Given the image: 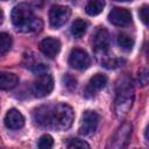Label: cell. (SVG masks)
<instances>
[{
	"label": "cell",
	"instance_id": "1",
	"mask_svg": "<svg viewBox=\"0 0 149 149\" xmlns=\"http://www.w3.org/2000/svg\"><path fill=\"white\" fill-rule=\"evenodd\" d=\"M33 118L37 125L44 128L65 130L71 127L74 113L71 106L59 102L55 105L40 106L34 111Z\"/></svg>",
	"mask_w": 149,
	"mask_h": 149
},
{
	"label": "cell",
	"instance_id": "2",
	"mask_svg": "<svg viewBox=\"0 0 149 149\" xmlns=\"http://www.w3.org/2000/svg\"><path fill=\"white\" fill-rule=\"evenodd\" d=\"M13 26L22 33H36L43 27V22L40 17H36L28 3L21 2L13 7L10 13Z\"/></svg>",
	"mask_w": 149,
	"mask_h": 149
},
{
	"label": "cell",
	"instance_id": "3",
	"mask_svg": "<svg viewBox=\"0 0 149 149\" xmlns=\"http://www.w3.org/2000/svg\"><path fill=\"white\" fill-rule=\"evenodd\" d=\"M134 99V88L132 79L128 76L119 78L116 83V98L114 104V112L118 119H123L133 104Z\"/></svg>",
	"mask_w": 149,
	"mask_h": 149
},
{
	"label": "cell",
	"instance_id": "4",
	"mask_svg": "<svg viewBox=\"0 0 149 149\" xmlns=\"http://www.w3.org/2000/svg\"><path fill=\"white\" fill-rule=\"evenodd\" d=\"M52 88H54V79L51 74L47 72L41 73L33 84V93L37 98L47 97L48 94L51 93Z\"/></svg>",
	"mask_w": 149,
	"mask_h": 149
},
{
	"label": "cell",
	"instance_id": "5",
	"mask_svg": "<svg viewBox=\"0 0 149 149\" xmlns=\"http://www.w3.org/2000/svg\"><path fill=\"white\" fill-rule=\"evenodd\" d=\"M71 15V9L66 6L55 5L49 10V22L52 28H59L69 20Z\"/></svg>",
	"mask_w": 149,
	"mask_h": 149
},
{
	"label": "cell",
	"instance_id": "6",
	"mask_svg": "<svg viewBox=\"0 0 149 149\" xmlns=\"http://www.w3.org/2000/svg\"><path fill=\"white\" fill-rule=\"evenodd\" d=\"M100 121V116L94 111H85L81 115V120L79 123V133L81 135H91L95 132Z\"/></svg>",
	"mask_w": 149,
	"mask_h": 149
},
{
	"label": "cell",
	"instance_id": "7",
	"mask_svg": "<svg viewBox=\"0 0 149 149\" xmlns=\"http://www.w3.org/2000/svg\"><path fill=\"white\" fill-rule=\"evenodd\" d=\"M132 125L130 123H122L115 132V134L113 135L109 144L107 146L108 148H114V149H120L123 148L128 144L129 140H130V135H132Z\"/></svg>",
	"mask_w": 149,
	"mask_h": 149
},
{
	"label": "cell",
	"instance_id": "8",
	"mask_svg": "<svg viewBox=\"0 0 149 149\" xmlns=\"http://www.w3.org/2000/svg\"><path fill=\"white\" fill-rule=\"evenodd\" d=\"M91 59L86 51L83 49H72L69 56V65L76 70H85L90 66Z\"/></svg>",
	"mask_w": 149,
	"mask_h": 149
},
{
	"label": "cell",
	"instance_id": "9",
	"mask_svg": "<svg viewBox=\"0 0 149 149\" xmlns=\"http://www.w3.org/2000/svg\"><path fill=\"white\" fill-rule=\"evenodd\" d=\"M91 43H92V47H93V49L97 54H105L107 51L108 43H109L108 31L105 28L99 27L94 31V34L92 35Z\"/></svg>",
	"mask_w": 149,
	"mask_h": 149
},
{
	"label": "cell",
	"instance_id": "10",
	"mask_svg": "<svg viewBox=\"0 0 149 149\" xmlns=\"http://www.w3.org/2000/svg\"><path fill=\"white\" fill-rule=\"evenodd\" d=\"M108 20L112 24L118 27H126L132 22V14L128 9L122 7L113 8L108 14Z\"/></svg>",
	"mask_w": 149,
	"mask_h": 149
},
{
	"label": "cell",
	"instance_id": "11",
	"mask_svg": "<svg viewBox=\"0 0 149 149\" xmlns=\"http://www.w3.org/2000/svg\"><path fill=\"white\" fill-rule=\"evenodd\" d=\"M107 84V77L102 73H97L94 74L87 83L85 91H84V95L86 98H91L93 95H95L100 90H102Z\"/></svg>",
	"mask_w": 149,
	"mask_h": 149
},
{
	"label": "cell",
	"instance_id": "12",
	"mask_svg": "<svg viewBox=\"0 0 149 149\" xmlns=\"http://www.w3.org/2000/svg\"><path fill=\"white\" fill-rule=\"evenodd\" d=\"M40 50L42 54L49 58H54L58 55L61 50V42L54 37H45L40 43Z\"/></svg>",
	"mask_w": 149,
	"mask_h": 149
},
{
	"label": "cell",
	"instance_id": "13",
	"mask_svg": "<svg viewBox=\"0 0 149 149\" xmlns=\"http://www.w3.org/2000/svg\"><path fill=\"white\" fill-rule=\"evenodd\" d=\"M3 122L5 126L9 129H20L24 126V118L17 109L10 108L9 111H7Z\"/></svg>",
	"mask_w": 149,
	"mask_h": 149
},
{
	"label": "cell",
	"instance_id": "14",
	"mask_svg": "<svg viewBox=\"0 0 149 149\" xmlns=\"http://www.w3.org/2000/svg\"><path fill=\"white\" fill-rule=\"evenodd\" d=\"M19 83L16 74L7 71H0V90H12Z\"/></svg>",
	"mask_w": 149,
	"mask_h": 149
},
{
	"label": "cell",
	"instance_id": "15",
	"mask_svg": "<svg viewBox=\"0 0 149 149\" xmlns=\"http://www.w3.org/2000/svg\"><path fill=\"white\" fill-rule=\"evenodd\" d=\"M104 7L105 0H88V2L85 6V12L91 16H95L102 12Z\"/></svg>",
	"mask_w": 149,
	"mask_h": 149
},
{
	"label": "cell",
	"instance_id": "16",
	"mask_svg": "<svg viewBox=\"0 0 149 149\" xmlns=\"http://www.w3.org/2000/svg\"><path fill=\"white\" fill-rule=\"evenodd\" d=\"M86 29H87V22L81 19H77L73 21L71 26V34L76 38H80L86 33Z\"/></svg>",
	"mask_w": 149,
	"mask_h": 149
},
{
	"label": "cell",
	"instance_id": "17",
	"mask_svg": "<svg viewBox=\"0 0 149 149\" xmlns=\"http://www.w3.org/2000/svg\"><path fill=\"white\" fill-rule=\"evenodd\" d=\"M116 42H118V45H119L122 50H126V51L132 50L133 47H134V38H133L130 35L125 34V33H121V34L118 35Z\"/></svg>",
	"mask_w": 149,
	"mask_h": 149
},
{
	"label": "cell",
	"instance_id": "18",
	"mask_svg": "<svg viewBox=\"0 0 149 149\" xmlns=\"http://www.w3.org/2000/svg\"><path fill=\"white\" fill-rule=\"evenodd\" d=\"M13 40L7 33H0V55H5L12 48Z\"/></svg>",
	"mask_w": 149,
	"mask_h": 149
},
{
	"label": "cell",
	"instance_id": "19",
	"mask_svg": "<svg viewBox=\"0 0 149 149\" xmlns=\"http://www.w3.org/2000/svg\"><path fill=\"white\" fill-rule=\"evenodd\" d=\"M37 146L41 149H49V148H51L54 146V139L49 134H44V135H42L40 137Z\"/></svg>",
	"mask_w": 149,
	"mask_h": 149
},
{
	"label": "cell",
	"instance_id": "20",
	"mask_svg": "<svg viewBox=\"0 0 149 149\" xmlns=\"http://www.w3.org/2000/svg\"><path fill=\"white\" fill-rule=\"evenodd\" d=\"M66 147L68 148H90V144L80 139H70Z\"/></svg>",
	"mask_w": 149,
	"mask_h": 149
},
{
	"label": "cell",
	"instance_id": "21",
	"mask_svg": "<svg viewBox=\"0 0 149 149\" xmlns=\"http://www.w3.org/2000/svg\"><path fill=\"white\" fill-rule=\"evenodd\" d=\"M122 59H116V58H108V59H106V61H104V62H101V64L105 66V68H107V69H114V68H118V66H120L121 64H122Z\"/></svg>",
	"mask_w": 149,
	"mask_h": 149
},
{
	"label": "cell",
	"instance_id": "22",
	"mask_svg": "<svg viewBox=\"0 0 149 149\" xmlns=\"http://www.w3.org/2000/svg\"><path fill=\"white\" fill-rule=\"evenodd\" d=\"M63 84H64V86H65L68 90H73V88L76 87L77 80H76L72 76H70V74H65V76L63 77Z\"/></svg>",
	"mask_w": 149,
	"mask_h": 149
},
{
	"label": "cell",
	"instance_id": "23",
	"mask_svg": "<svg viewBox=\"0 0 149 149\" xmlns=\"http://www.w3.org/2000/svg\"><path fill=\"white\" fill-rule=\"evenodd\" d=\"M148 12H149L148 5H143V6L140 8V12H139L140 19L142 20V22L144 23V26H148Z\"/></svg>",
	"mask_w": 149,
	"mask_h": 149
},
{
	"label": "cell",
	"instance_id": "24",
	"mask_svg": "<svg viewBox=\"0 0 149 149\" xmlns=\"http://www.w3.org/2000/svg\"><path fill=\"white\" fill-rule=\"evenodd\" d=\"M137 77H139V78H137V79H139V84L142 85V86H146L147 83H148V71H147V69L140 70Z\"/></svg>",
	"mask_w": 149,
	"mask_h": 149
},
{
	"label": "cell",
	"instance_id": "25",
	"mask_svg": "<svg viewBox=\"0 0 149 149\" xmlns=\"http://www.w3.org/2000/svg\"><path fill=\"white\" fill-rule=\"evenodd\" d=\"M2 21H3V12H2V9L0 8V24L2 23Z\"/></svg>",
	"mask_w": 149,
	"mask_h": 149
},
{
	"label": "cell",
	"instance_id": "26",
	"mask_svg": "<svg viewBox=\"0 0 149 149\" xmlns=\"http://www.w3.org/2000/svg\"><path fill=\"white\" fill-rule=\"evenodd\" d=\"M115 1H132V0H115Z\"/></svg>",
	"mask_w": 149,
	"mask_h": 149
},
{
	"label": "cell",
	"instance_id": "27",
	"mask_svg": "<svg viewBox=\"0 0 149 149\" xmlns=\"http://www.w3.org/2000/svg\"><path fill=\"white\" fill-rule=\"evenodd\" d=\"M2 1H6V0H2Z\"/></svg>",
	"mask_w": 149,
	"mask_h": 149
}]
</instances>
